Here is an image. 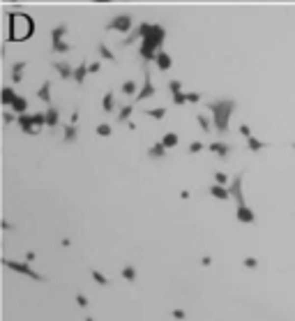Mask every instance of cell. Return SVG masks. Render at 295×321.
Wrapping results in <instances>:
<instances>
[{"label": "cell", "mask_w": 295, "mask_h": 321, "mask_svg": "<svg viewBox=\"0 0 295 321\" xmlns=\"http://www.w3.org/2000/svg\"><path fill=\"white\" fill-rule=\"evenodd\" d=\"M138 35H141V49H138V56L143 60H155L157 51L164 46L166 42V30L157 26V23H141L138 26Z\"/></svg>", "instance_id": "1"}, {"label": "cell", "mask_w": 295, "mask_h": 321, "mask_svg": "<svg viewBox=\"0 0 295 321\" xmlns=\"http://www.w3.org/2000/svg\"><path fill=\"white\" fill-rule=\"evenodd\" d=\"M208 111H212V125H215V130L221 132V134H226L231 116H233V111H235V102L233 100H215L208 104Z\"/></svg>", "instance_id": "2"}, {"label": "cell", "mask_w": 295, "mask_h": 321, "mask_svg": "<svg viewBox=\"0 0 295 321\" xmlns=\"http://www.w3.org/2000/svg\"><path fill=\"white\" fill-rule=\"evenodd\" d=\"M32 19L28 14H12L9 19V39L12 42H26L32 35Z\"/></svg>", "instance_id": "3"}, {"label": "cell", "mask_w": 295, "mask_h": 321, "mask_svg": "<svg viewBox=\"0 0 295 321\" xmlns=\"http://www.w3.org/2000/svg\"><path fill=\"white\" fill-rule=\"evenodd\" d=\"M2 266H5V268H9V270H14V273H19V275H23V277H30V280H37V282H44V280H46V277L42 275V273H37V270H32L28 261L2 259Z\"/></svg>", "instance_id": "4"}, {"label": "cell", "mask_w": 295, "mask_h": 321, "mask_svg": "<svg viewBox=\"0 0 295 321\" xmlns=\"http://www.w3.org/2000/svg\"><path fill=\"white\" fill-rule=\"evenodd\" d=\"M242 180H244V174H238V176L231 180L228 185V194H231V199H235L238 206H244L247 201H244V192H242Z\"/></svg>", "instance_id": "5"}, {"label": "cell", "mask_w": 295, "mask_h": 321, "mask_svg": "<svg viewBox=\"0 0 295 321\" xmlns=\"http://www.w3.org/2000/svg\"><path fill=\"white\" fill-rule=\"evenodd\" d=\"M106 28H108V30H115V32H129L132 28H134V19H132L129 14H118L115 19L108 21Z\"/></svg>", "instance_id": "6"}, {"label": "cell", "mask_w": 295, "mask_h": 321, "mask_svg": "<svg viewBox=\"0 0 295 321\" xmlns=\"http://www.w3.org/2000/svg\"><path fill=\"white\" fill-rule=\"evenodd\" d=\"M16 125L21 127L23 134H28V137H35V134H39L37 125L32 122V116L30 114H19L16 116Z\"/></svg>", "instance_id": "7"}, {"label": "cell", "mask_w": 295, "mask_h": 321, "mask_svg": "<svg viewBox=\"0 0 295 321\" xmlns=\"http://www.w3.org/2000/svg\"><path fill=\"white\" fill-rule=\"evenodd\" d=\"M235 217H238V222L240 224H254L256 222V213L251 210L247 204L244 206H238V210H235Z\"/></svg>", "instance_id": "8"}, {"label": "cell", "mask_w": 295, "mask_h": 321, "mask_svg": "<svg viewBox=\"0 0 295 321\" xmlns=\"http://www.w3.org/2000/svg\"><path fill=\"white\" fill-rule=\"evenodd\" d=\"M155 62H157V69L159 72H168V69L173 67V58H171V54H166L164 49H159L157 56H155Z\"/></svg>", "instance_id": "9"}, {"label": "cell", "mask_w": 295, "mask_h": 321, "mask_svg": "<svg viewBox=\"0 0 295 321\" xmlns=\"http://www.w3.org/2000/svg\"><path fill=\"white\" fill-rule=\"evenodd\" d=\"M155 95V84H152V79H150V72L145 74V81H143V88L136 92V102H143L148 100V97H152Z\"/></svg>", "instance_id": "10"}, {"label": "cell", "mask_w": 295, "mask_h": 321, "mask_svg": "<svg viewBox=\"0 0 295 321\" xmlns=\"http://www.w3.org/2000/svg\"><path fill=\"white\" fill-rule=\"evenodd\" d=\"M208 148H210V153H215L217 157H221V160H226L228 155H231V146L224 144V141H212Z\"/></svg>", "instance_id": "11"}, {"label": "cell", "mask_w": 295, "mask_h": 321, "mask_svg": "<svg viewBox=\"0 0 295 321\" xmlns=\"http://www.w3.org/2000/svg\"><path fill=\"white\" fill-rule=\"evenodd\" d=\"M210 197H215L217 201H228V199H231L226 185H217V183L210 185Z\"/></svg>", "instance_id": "12"}, {"label": "cell", "mask_w": 295, "mask_h": 321, "mask_svg": "<svg viewBox=\"0 0 295 321\" xmlns=\"http://www.w3.org/2000/svg\"><path fill=\"white\" fill-rule=\"evenodd\" d=\"M9 109H12L16 116H19V114H28V100L21 97V95H16L14 100H12V104H9Z\"/></svg>", "instance_id": "13"}, {"label": "cell", "mask_w": 295, "mask_h": 321, "mask_svg": "<svg viewBox=\"0 0 295 321\" xmlns=\"http://www.w3.org/2000/svg\"><path fill=\"white\" fill-rule=\"evenodd\" d=\"M53 69L58 72V77L60 79H72V72H74V67H72L69 62H62V60L53 62Z\"/></svg>", "instance_id": "14"}, {"label": "cell", "mask_w": 295, "mask_h": 321, "mask_svg": "<svg viewBox=\"0 0 295 321\" xmlns=\"http://www.w3.org/2000/svg\"><path fill=\"white\" fill-rule=\"evenodd\" d=\"M85 77H88V62H81V65H76L74 72H72V79H74L76 84L81 86L85 81Z\"/></svg>", "instance_id": "15"}, {"label": "cell", "mask_w": 295, "mask_h": 321, "mask_svg": "<svg viewBox=\"0 0 295 321\" xmlns=\"http://www.w3.org/2000/svg\"><path fill=\"white\" fill-rule=\"evenodd\" d=\"M44 120H46V127H55L58 120H60V114H58V109L55 107H49L44 111Z\"/></svg>", "instance_id": "16"}, {"label": "cell", "mask_w": 295, "mask_h": 321, "mask_svg": "<svg viewBox=\"0 0 295 321\" xmlns=\"http://www.w3.org/2000/svg\"><path fill=\"white\" fill-rule=\"evenodd\" d=\"M148 157H150V160H161V157H166V148H164V144L159 141V144L150 146V148H148Z\"/></svg>", "instance_id": "17"}, {"label": "cell", "mask_w": 295, "mask_h": 321, "mask_svg": "<svg viewBox=\"0 0 295 321\" xmlns=\"http://www.w3.org/2000/svg\"><path fill=\"white\" fill-rule=\"evenodd\" d=\"M26 67H28V62H26V60L14 62V65H12V81H14V84H19V81L23 79V72H26Z\"/></svg>", "instance_id": "18"}, {"label": "cell", "mask_w": 295, "mask_h": 321, "mask_svg": "<svg viewBox=\"0 0 295 321\" xmlns=\"http://www.w3.org/2000/svg\"><path fill=\"white\" fill-rule=\"evenodd\" d=\"M37 97H39L42 102H46V104H51V81H44V84L39 86Z\"/></svg>", "instance_id": "19"}, {"label": "cell", "mask_w": 295, "mask_h": 321, "mask_svg": "<svg viewBox=\"0 0 295 321\" xmlns=\"http://www.w3.org/2000/svg\"><path fill=\"white\" fill-rule=\"evenodd\" d=\"M102 109H104V114H111V111H115V97H113V92H106L104 97H102Z\"/></svg>", "instance_id": "20"}, {"label": "cell", "mask_w": 295, "mask_h": 321, "mask_svg": "<svg viewBox=\"0 0 295 321\" xmlns=\"http://www.w3.org/2000/svg\"><path fill=\"white\" fill-rule=\"evenodd\" d=\"M16 97V92L9 88V86H5L2 90H0V102H2V107H9L12 104V100Z\"/></svg>", "instance_id": "21"}, {"label": "cell", "mask_w": 295, "mask_h": 321, "mask_svg": "<svg viewBox=\"0 0 295 321\" xmlns=\"http://www.w3.org/2000/svg\"><path fill=\"white\" fill-rule=\"evenodd\" d=\"M76 137H79V130H76V125H65V134H62V139H65V144H72V141H76Z\"/></svg>", "instance_id": "22"}, {"label": "cell", "mask_w": 295, "mask_h": 321, "mask_svg": "<svg viewBox=\"0 0 295 321\" xmlns=\"http://www.w3.org/2000/svg\"><path fill=\"white\" fill-rule=\"evenodd\" d=\"M122 95H127V97H136V92H138V86L134 84V81H132V79H129V81H125V84H122Z\"/></svg>", "instance_id": "23"}, {"label": "cell", "mask_w": 295, "mask_h": 321, "mask_svg": "<svg viewBox=\"0 0 295 321\" xmlns=\"http://www.w3.org/2000/svg\"><path fill=\"white\" fill-rule=\"evenodd\" d=\"M247 148H249L251 153H258V150H263L265 148V144L261 141V139H256L254 134H251V137H247Z\"/></svg>", "instance_id": "24"}, {"label": "cell", "mask_w": 295, "mask_h": 321, "mask_svg": "<svg viewBox=\"0 0 295 321\" xmlns=\"http://www.w3.org/2000/svg\"><path fill=\"white\" fill-rule=\"evenodd\" d=\"M178 141H180V137H178L175 132H166V134H164V139H161L164 148H175V146H178Z\"/></svg>", "instance_id": "25"}, {"label": "cell", "mask_w": 295, "mask_h": 321, "mask_svg": "<svg viewBox=\"0 0 295 321\" xmlns=\"http://www.w3.org/2000/svg\"><path fill=\"white\" fill-rule=\"evenodd\" d=\"M90 277L99 284V287H108V277H106L102 270H97V268H92V270H90Z\"/></svg>", "instance_id": "26"}, {"label": "cell", "mask_w": 295, "mask_h": 321, "mask_svg": "<svg viewBox=\"0 0 295 321\" xmlns=\"http://www.w3.org/2000/svg\"><path fill=\"white\" fill-rule=\"evenodd\" d=\"M97 51H99V56H102L104 60H111V62H115V56H113V51H111V49H108V46H106V44H99V46H97Z\"/></svg>", "instance_id": "27"}, {"label": "cell", "mask_w": 295, "mask_h": 321, "mask_svg": "<svg viewBox=\"0 0 295 321\" xmlns=\"http://www.w3.org/2000/svg\"><path fill=\"white\" fill-rule=\"evenodd\" d=\"M122 280H127V282H134V280H136V268L134 266H125L122 268Z\"/></svg>", "instance_id": "28"}, {"label": "cell", "mask_w": 295, "mask_h": 321, "mask_svg": "<svg viewBox=\"0 0 295 321\" xmlns=\"http://www.w3.org/2000/svg\"><path fill=\"white\" fill-rule=\"evenodd\" d=\"M65 35H67V26H58V28H53L51 30V42L65 39Z\"/></svg>", "instance_id": "29"}, {"label": "cell", "mask_w": 295, "mask_h": 321, "mask_svg": "<svg viewBox=\"0 0 295 321\" xmlns=\"http://www.w3.org/2000/svg\"><path fill=\"white\" fill-rule=\"evenodd\" d=\"M53 49H55L58 54H69V51H72V44H67L65 39H58V42H53Z\"/></svg>", "instance_id": "30"}, {"label": "cell", "mask_w": 295, "mask_h": 321, "mask_svg": "<svg viewBox=\"0 0 295 321\" xmlns=\"http://www.w3.org/2000/svg\"><path fill=\"white\" fill-rule=\"evenodd\" d=\"M145 116H150V118H155V120H161V118H166V109H150V111H145Z\"/></svg>", "instance_id": "31"}, {"label": "cell", "mask_w": 295, "mask_h": 321, "mask_svg": "<svg viewBox=\"0 0 295 321\" xmlns=\"http://www.w3.org/2000/svg\"><path fill=\"white\" fill-rule=\"evenodd\" d=\"M97 134H99V137H111V134H113V127H111L108 122H99V125H97Z\"/></svg>", "instance_id": "32"}, {"label": "cell", "mask_w": 295, "mask_h": 321, "mask_svg": "<svg viewBox=\"0 0 295 321\" xmlns=\"http://www.w3.org/2000/svg\"><path fill=\"white\" fill-rule=\"evenodd\" d=\"M196 122L201 125V130H203V132H212V122L208 120L203 114H198V116H196Z\"/></svg>", "instance_id": "33"}, {"label": "cell", "mask_w": 295, "mask_h": 321, "mask_svg": "<svg viewBox=\"0 0 295 321\" xmlns=\"http://www.w3.org/2000/svg\"><path fill=\"white\" fill-rule=\"evenodd\" d=\"M132 111H134V107H132V104L122 107V109H120V114H118V120H120V122H127V120H129V116H132Z\"/></svg>", "instance_id": "34"}, {"label": "cell", "mask_w": 295, "mask_h": 321, "mask_svg": "<svg viewBox=\"0 0 295 321\" xmlns=\"http://www.w3.org/2000/svg\"><path fill=\"white\" fill-rule=\"evenodd\" d=\"M32 116V122L37 125V130H42L46 125V120H44V111H37V114H30Z\"/></svg>", "instance_id": "35"}, {"label": "cell", "mask_w": 295, "mask_h": 321, "mask_svg": "<svg viewBox=\"0 0 295 321\" xmlns=\"http://www.w3.org/2000/svg\"><path fill=\"white\" fill-rule=\"evenodd\" d=\"M215 183L217 185H228V176L224 171H215Z\"/></svg>", "instance_id": "36"}, {"label": "cell", "mask_w": 295, "mask_h": 321, "mask_svg": "<svg viewBox=\"0 0 295 321\" xmlns=\"http://www.w3.org/2000/svg\"><path fill=\"white\" fill-rule=\"evenodd\" d=\"M173 104H175V107H182V104H187V97H185V92H173Z\"/></svg>", "instance_id": "37"}, {"label": "cell", "mask_w": 295, "mask_h": 321, "mask_svg": "<svg viewBox=\"0 0 295 321\" xmlns=\"http://www.w3.org/2000/svg\"><path fill=\"white\" fill-rule=\"evenodd\" d=\"M185 97L189 104H196V102H201V92H185Z\"/></svg>", "instance_id": "38"}, {"label": "cell", "mask_w": 295, "mask_h": 321, "mask_svg": "<svg viewBox=\"0 0 295 321\" xmlns=\"http://www.w3.org/2000/svg\"><path fill=\"white\" fill-rule=\"evenodd\" d=\"M168 90H171V95H173V92H182V84L178 79H173V81L168 84Z\"/></svg>", "instance_id": "39"}, {"label": "cell", "mask_w": 295, "mask_h": 321, "mask_svg": "<svg viewBox=\"0 0 295 321\" xmlns=\"http://www.w3.org/2000/svg\"><path fill=\"white\" fill-rule=\"evenodd\" d=\"M201 150H203V144H201V141H191L189 153H191V155H196V153H201Z\"/></svg>", "instance_id": "40"}, {"label": "cell", "mask_w": 295, "mask_h": 321, "mask_svg": "<svg viewBox=\"0 0 295 321\" xmlns=\"http://www.w3.org/2000/svg\"><path fill=\"white\" fill-rule=\"evenodd\" d=\"M14 120H16V114H9V111L2 114V122H5V125H12Z\"/></svg>", "instance_id": "41"}, {"label": "cell", "mask_w": 295, "mask_h": 321, "mask_svg": "<svg viewBox=\"0 0 295 321\" xmlns=\"http://www.w3.org/2000/svg\"><path fill=\"white\" fill-rule=\"evenodd\" d=\"M76 305H79V307H83V310L88 307V298H85L83 293H76Z\"/></svg>", "instance_id": "42"}, {"label": "cell", "mask_w": 295, "mask_h": 321, "mask_svg": "<svg viewBox=\"0 0 295 321\" xmlns=\"http://www.w3.org/2000/svg\"><path fill=\"white\" fill-rule=\"evenodd\" d=\"M136 39H141V35H138V30L134 32V35H129V37L125 39V42H122V46H129V44H134V42H136Z\"/></svg>", "instance_id": "43"}, {"label": "cell", "mask_w": 295, "mask_h": 321, "mask_svg": "<svg viewBox=\"0 0 295 321\" xmlns=\"http://www.w3.org/2000/svg\"><path fill=\"white\" fill-rule=\"evenodd\" d=\"M240 134H242L244 139H247V137H251V127H249V125H247V122H242V125H240Z\"/></svg>", "instance_id": "44"}, {"label": "cell", "mask_w": 295, "mask_h": 321, "mask_svg": "<svg viewBox=\"0 0 295 321\" xmlns=\"http://www.w3.org/2000/svg\"><path fill=\"white\" fill-rule=\"evenodd\" d=\"M258 266V261L254 259V257H247V259H244V268H256Z\"/></svg>", "instance_id": "45"}, {"label": "cell", "mask_w": 295, "mask_h": 321, "mask_svg": "<svg viewBox=\"0 0 295 321\" xmlns=\"http://www.w3.org/2000/svg\"><path fill=\"white\" fill-rule=\"evenodd\" d=\"M99 69H102V65H99V62H90V65H88V74H92V72H99Z\"/></svg>", "instance_id": "46"}, {"label": "cell", "mask_w": 295, "mask_h": 321, "mask_svg": "<svg viewBox=\"0 0 295 321\" xmlns=\"http://www.w3.org/2000/svg\"><path fill=\"white\" fill-rule=\"evenodd\" d=\"M185 317H187V314H185V310H173V319L182 321V319H185Z\"/></svg>", "instance_id": "47"}, {"label": "cell", "mask_w": 295, "mask_h": 321, "mask_svg": "<svg viewBox=\"0 0 295 321\" xmlns=\"http://www.w3.org/2000/svg\"><path fill=\"white\" fill-rule=\"evenodd\" d=\"M210 263H212L210 257H203V259H201V266H210Z\"/></svg>", "instance_id": "48"}, {"label": "cell", "mask_w": 295, "mask_h": 321, "mask_svg": "<svg viewBox=\"0 0 295 321\" xmlns=\"http://www.w3.org/2000/svg\"><path fill=\"white\" fill-rule=\"evenodd\" d=\"M26 261H28V263H30V261H35V252H32V250L26 254Z\"/></svg>", "instance_id": "49"}, {"label": "cell", "mask_w": 295, "mask_h": 321, "mask_svg": "<svg viewBox=\"0 0 295 321\" xmlns=\"http://www.w3.org/2000/svg\"><path fill=\"white\" fill-rule=\"evenodd\" d=\"M2 229H5V231H9V229H12V224H9L7 220H2Z\"/></svg>", "instance_id": "50"}, {"label": "cell", "mask_w": 295, "mask_h": 321, "mask_svg": "<svg viewBox=\"0 0 295 321\" xmlns=\"http://www.w3.org/2000/svg\"><path fill=\"white\" fill-rule=\"evenodd\" d=\"M76 120H79V111H74V114H72V125H76Z\"/></svg>", "instance_id": "51"}, {"label": "cell", "mask_w": 295, "mask_h": 321, "mask_svg": "<svg viewBox=\"0 0 295 321\" xmlns=\"http://www.w3.org/2000/svg\"><path fill=\"white\" fill-rule=\"evenodd\" d=\"M92 2H102L104 5V2H111V0H92Z\"/></svg>", "instance_id": "52"}, {"label": "cell", "mask_w": 295, "mask_h": 321, "mask_svg": "<svg viewBox=\"0 0 295 321\" xmlns=\"http://www.w3.org/2000/svg\"><path fill=\"white\" fill-rule=\"evenodd\" d=\"M85 321H95V319H92V317H85Z\"/></svg>", "instance_id": "53"}, {"label": "cell", "mask_w": 295, "mask_h": 321, "mask_svg": "<svg viewBox=\"0 0 295 321\" xmlns=\"http://www.w3.org/2000/svg\"><path fill=\"white\" fill-rule=\"evenodd\" d=\"M12 2H16V0H12Z\"/></svg>", "instance_id": "54"}, {"label": "cell", "mask_w": 295, "mask_h": 321, "mask_svg": "<svg viewBox=\"0 0 295 321\" xmlns=\"http://www.w3.org/2000/svg\"><path fill=\"white\" fill-rule=\"evenodd\" d=\"M293 148H295V144H293Z\"/></svg>", "instance_id": "55"}]
</instances>
